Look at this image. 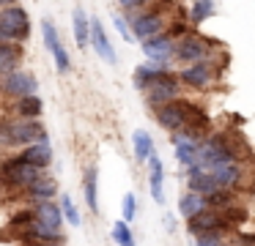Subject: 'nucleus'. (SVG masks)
Segmentation results:
<instances>
[{
  "instance_id": "1",
  "label": "nucleus",
  "mask_w": 255,
  "mask_h": 246,
  "mask_svg": "<svg viewBox=\"0 0 255 246\" xmlns=\"http://www.w3.org/2000/svg\"><path fill=\"white\" fill-rule=\"evenodd\" d=\"M30 33V19L28 11L19 5H6L0 11V38L3 41H22Z\"/></svg>"
},
{
  "instance_id": "2",
  "label": "nucleus",
  "mask_w": 255,
  "mask_h": 246,
  "mask_svg": "<svg viewBox=\"0 0 255 246\" xmlns=\"http://www.w3.org/2000/svg\"><path fill=\"white\" fill-rule=\"evenodd\" d=\"M3 142L6 145H36V142H47V131L41 129L36 120H17V123L3 126Z\"/></svg>"
},
{
  "instance_id": "3",
  "label": "nucleus",
  "mask_w": 255,
  "mask_h": 246,
  "mask_svg": "<svg viewBox=\"0 0 255 246\" xmlns=\"http://www.w3.org/2000/svg\"><path fill=\"white\" fill-rule=\"evenodd\" d=\"M236 159V153H233L231 145H225V142L220 140V137H211L209 142H203L198 151V164H195L192 169H214L220 167V164H228Z\"/></svg>"
},
{
  "instance_id": "4",
  "label": "nucleus",
  "mask_w": 255,
  "mask_h": 246,
  "mask_svg": "<svg viewBox=\"0 0 255 246\" xmlns=\"http://www.w3.org/2000/svg\"><path fill=\"white\" fill-rule=\"evenodd\" d=\"M189 112H192V104L176 98V101H167V104H162V107H156V120H159V126L181 134V131L187 129Z\"/></svg>"
},
{
  "instance_id": "5",
  "label": "nucleus",
  "mask_w": 255,
  "mask_h": 246,
  "mask_svg": "<svg viewBox=\"0 0 255 246\" xmlns=\"http://www.w3.org/2000/svg\"><path fill=\"white\" fill-rule=\"evenodd\" d=\"M3 178H6L8 186H19V189L25 186V189H28V186L39 178V167H33V164H28L22 156H17V159H11V162H6Z\"/></svg>"
},
{
  "instance_id": "6",
  "label": "nucleus",
  "mask_w": 255,
  "mask_h": 246,
  "mask_svg": "<svg viewBox=\"0 0 255 246\" xmlns=\"http://www.w3.org/2000/svg\"><path fill=\"white\" fill-rule=\"evenodd\" d=\"M41 36H44V47L52 52V58H55V66L58 71H69L72 69V60H69V52L66 47L61 44V36H58L55 25H52V19H41Z\"/></svg>"
},
{
  "instance_id": "7",
  "label": "nucleus",
  "mask_w": 255,
  "mask_h": 246,
  "mask_svg": "<svg viewBox=\"0 0 255 246\" xmlns=\"http://www.w3.org/2000/svg\"><path fill=\"white\" fill-rule=\"evenodd\" d=\"M143 52H145V58L154 60V63H167V60L176 55V38H173L170 33H159V36H154V38H145Z\"/></svg>"
},
{
  "instance_id": "8",
  "label": "nucleus",
  "mask_w": 255,
  "mask_h": 246,
  "mask_svg": "<svg viewBox=\"0 0 255 246\" xmlns=\"http://www.w3.org/2000/svg\"><path fill=\"white\" fill-rule=\"evenodd\" d=\"M3 87H6L8 96L25 98V96H33L36 87H39V82H36L33 74H28V71L17 69V71H11V74L3 77Z\"/></svg>"
},
{
  "instance_id": "9",
  "label": "nucleus",
  "mask_w": 255,
  "mask_h": 246,
  "mask_svg": "<svg viewBox=\"0 0 255 246\" xmlns=\"http://www.w3.org/2000/svg\"><path fill=\"white\" fill-rule=\"evenodd\" d=\"M178 80L181 77H176L173 71H167L165 77H162L156 85H151L148 90V101L151 104H156V107H162V104H167V101H176V96H178Z\"/></svg>"
},
{
  "instance_id": "10",
  "label": "nucleus",
  "mask_w": 255,
  "mask_h": 246,
  "mask_svg": "<svg viewBox=\"0 0 255 246\" xmlns=\"http://www.w3.org/2000/svg\"><path fill=\"white\" fill-rule=\"evenodd\" d=\"M176 58L184 63H198L206 58V38L200 36H181L176 41Z\"/></svg>"
},
{
  "instance_id": "11",
  "label": "nucleus",
  "mask_w": 255,
  "mask_h": 246,
  "mask_svg": "<svg viewBox=\"0 0 255 246\" xmlns=\"http://www.w3.org/2000/svg\"><path fill=\"white\" fill-rule=\"evenodd\" d=\"M132 33L140 38V41H145V38H154L162 33V16L156 14V11H148V14H132Z\"/></svg>"
},
{
  "instance_id": "12",
  "label": "nucleus",
  "mask_w": 255,
  "mask_h": 246,
  "mask_svg": "<svg viewBox=\"0 0 255 246\" xmlns=\"http://www.w3.org/2000/svg\"><path fill=\"white\" fill-rule=\"evenodd\" d=\"M91 47L96 49V55H99L105 63H110V66H116V49H113V44L107 41V33H105V27H102V22L96 19H91Z\"/></svg>"
},
{
  "instance_id": "13",
  "label": "nucleus",
  "mask_w": 255,
  "mask_h": 246,
  "mask_svg": "<svg viewBox=\"0 0 255 246\" xmlns=\"http://www.w3.org/2000/svg\"><path fill=\"white\" fill-rule=\"evenodd\" d=\"M173 148H176V159L184 167L192 169L195 164H198V151H200L198 140H192V137H187V134H173Z\"/></svg>"
},
{
  "instance_id": "14",
  "label": "nucleus",
  "mask_w": 255,
  "mask_h": 246,
  "mask_svg": "<svg viewBox=\"0 0 255 246\" xmlns=\"http://www.w3.org/2000/svg\"><path fill=\"white\" fill-rule=\"evenodd\" d=\"M225 227V219H220V213H198V216L189 219V233L192 235H209V233H220Z\"/></svg>"
},
{
  "instance_id": "15",
  "label": "nucleus",
  "mask_w": 255,
  "mask_h": 246,
  "mask_svg": "<svg viewBox=\"0 0 255 246\" xmlns=\"http://www.w3.org/2000/svg\"><path fill=\"white\" fill-rule=\"evenodd\" d=\"M189 191L211 197V194H217V191H222V186L217 183V178L209 169H192V175H189Z\"/></svg>"
},
{
  "instance_id": "16",
  "label": "nucleus",
  "mask_w": 255,
  "mask_h": 246,
  "mask_svg": "<svg viewBox=\"0 0 255 246\" xmlns=\"http://www.w3.org/2000/svg\"><path fill=\"white\" fill-rule=\"evenodd\" d=\"M211 80V63L209 60H198V63L187 66V69L181 71V82L189 87H206Z\"/></svg>"
},
{
  "instance_id": "17",
  "label": "nucleus",
  "mask_w": 255,
  "mask_h": 246,
  "mask_svg": "<svg viewBox=\"0 0 255 246\" xmlns=\"http://www.w3.org/2000/svg\"><path fill=\"white\" fill-rule=\"evenodd\" d=\"M148 164H151V197H154L156 202H165V167H162V159L156 156V151H154V156L148 159Z\"/></svg>"
},
{
  "instance_id": "18",
  "label": "nucleus",
  "mask_w": 255,
  "mask_h": 246,
  "mask_svg": "<svg viewBox=\"0 0 255 246\" xmlns=\"http://www.w3.org/2000/svg\"><path fill=\"white\" fill-rule=\"evenodd\" d=\"M19 156H22L28 164H33V167L44 169L47 164L52 162V148H50V142H36V145H28V148H25Z\"/></svg>"
},
{
  "instance_id": "19",
  "label": "nucleus",
  "mask_w": 255,
  "mask_h": 246,
  "mask_svg": "<svg viewBox=\"0 0 255 246\" xmlns=\"http://www.w3.org/2000/svg\"><path fill=\"white\" fill-rule=\"evenodd\" d=\"M55 191H58V183H55V178H50V175H39V178L28 186L30 200H39V202H47L50 197H55Z\"/></svg>"
},
{
  "instance_id": "20",
  "label": "nucleus",
  "mask_w": 255,
  "mask_h": 246,
  "mask_svg": "<svg viewBox=\"0 0 255 246\" xmlns=\"http://www.w3.org/2000/svg\"><path fill=\"white\" fill-rule=\"evenodd\" d=\"M22 60V47L14 41H3L0 44V69H3V74H11V71H17L14 66Z\"/></svg>"
},
{
  "instance_id": "21",
  "label": "nucleus",
  "mask_w": 255,
  "mask_h": 246,
  "mask_svg": "<svg viewBox=\"0 0 255 246\" xmlns=\"http://www.w3.org/2000/svg\"><path fill=\"white\" fill-rule=\"evenodd\" d=\"M72 27H74V38H77V47H88L91 44V19L83 8H74L72 14Z\"/></svg>"
},
{
  "instance_id": "22",
  "label": "nucleus",
  "mask_w": 255,
  "mask_h": 246,
  "mask_svg": "<svg viewBox=\"0 0 255 246\" xmlns=\"http://www.w3.org/2000/svg\"><path fill=\"white\" fill-rule=\"evenodd\" d=\"M132 153H134V159H137V162H148V159L154 156V142H151L148 131L137 129L132 134Z\"/></svg>"
},
{
  "instance_id": "23",
  "label": "nucleus",
  "mask_w": 255,
  "mask_h": 246,
  "mask_svg": "<svg viewBox=\"0 0 255 246\" xmlns=\"http://www.w3.org/2000/svg\"><path fill=\"white\" fill-rule=\"evenodd\" d=\"M206 202H209V197L189 191V194H184V197H181V202H178V211H181V216L192 219V216H198V213H203V211H206Z\"/></svg>"
},
{
  "instance_id": "24",
  "label": "nucleus",
  "mask_w": 255,
  "mask_h": 246,
  "mask_svg": "<svg viewBox=\"0 0 255 246\" xmlns=\"http://www.w3.org/2000/svg\"><path fill=\"white\" fill-rule=\"evenodd\" d=\"M211 175L217 178V183L222 186V189H228V186H233L239 180V175H242V169H239L236 162H228V164H220V167L209 169Z\"/></svg>"
},
{
  "instance_id": "25",
  "label": "nucleus",
  "mask_w": 255,
  "mask_h": 246,
  "mask_svg": "<svg viewBox=\"0 0 255 246\" xmlns=\"http://www.w3.org/2000/svg\"><path fill=\"white\" fill-rule=\"evenodd\" d=\"M96 169H85V180H83V189H85V202H88L91 211H99V183H96Z\"/></svg>"
},
{
  "instance_id": "26",
  "label": "nucleus",
  "mask_w": 255,
  "mask_h": 246,
  "mask_svg": "<svg viewBox=\"0 0 255 246\" xmlns=\"http://www.w3.org/2000/svg\"><path fill=\"white\" fill-rule=\"evenodd\" d=\"M41 109H44V104H41V98L36 96V93H33V96H25V98H19V101H17V112H19V118H25V120L39 118Z\"/></svg>"
},
{
  "instance_id": "27",
  "label": "nucleus",
  "mask_w": 255,
  "mask_h": 246,
  "mask_svg": "<svg viewBox=\"0 0 255 246\" xmlns=\"http://www.w3.org/2000/svg\"><path fill=\"white\" fill-rule=\"evenodd\" d=\"M217 11L214 0H195L192 3V11H189V22H195V25H200V22H206L211 14Z\"/></svg>"
},
{
  "instance_id": "28",
  "label": "nucleus",
  "mask_w": 255,
  "mask_h": 246,
  "mask_svg": "<svg viewBox=\"0 0 255 246\" xmlns=\"http://www.w3.org/2000/svg\"><path fill=\"white\" fill-rule=\"evenodd\" d=\"M113 241L118 246H134V238H132V230H129V222H116L113 224Z\"/></svg>"
},
{
  "instance_id": "29",
  "label": "nucleus",
  "mask_w": 255,
  "mask_h": 246,
  "mask_svg": "<svg viewBox=\"0 0 255 246\" xmlns=\"http://www.w3.org/2000/svg\"><path fill=\"white\" fill-rule=\"evenodd\" d=\"M61 208H63V216H66V222L72 224V227H80V211H77V205H74V200L69 194H63L61 197Z\"/></svg>"
},
{
  "instance_id": "30",
  "label": "nucleus",
  "mask_w": 255,
  "mask_h": 246,
  "mask_svg": "<svg viewBox=\"0 0 255 246\" xmlns=\"http://www.w3.org/2000/svg\"><path fill=\"white\" fill-rule=\"evenodd\" d=\"M121 213H124V222H132L134 219V213H137V197L129 191L127 197H124V202H121Z\"/></svg>"
},
{
  "instance_id": "31",
  "label": "nucleus",
  "mask_w": 255,
  "mask_h": 246,
  "mask_svg": "<svg viewBox=\"0 0 255 246\" xmlns=\"http://www.w3.org/2000/svg\"><path fill=\"white\" fill-rule=\"evenodd\" d=\"M113 22H116V30L121 33V38L124 41H132V27H129V19H124V16H113Z\"/></svg>"
},
{
  "instance_id": "32",
  "label": "nucleus",
  "mask_w": 255,
  "mask_h": 246,
  "mask_svg": "<svg viewBox=\"0 0 255 246\" xmlns=\"http://www.w3.org/2000/svg\"><path fill=\"white\" fill-rule=\"evenodd\" d=\"M195 246H225V241L220 238V233H209V235H198Z\"/></svg>"
},
{
  "instance_id": "33",
  "label": "nucleus",
  "mask_w": 255,
  "mask_h": 246,
  "mask_svg": "<svg viewBox=\"0 0 255 246\" xmlns=\"http://www.w3.org/2000/svg\"><path fill=\"white\" fill-rule=\"evenodd\" d=\"M244 216H247V213L239 211V208H231V211H225V219H228V222H244Z\"/></svg>"
},
{
  "instance_id": "34",
  "label": "nucleus",
  "mask_w": 255,
  "mask_h": 246,
  "mask_svg": "<svg viewBox=\"0 0 255 246\" xmlns=\"http://www.w3.org/2000/svg\"><path fill=\"white\" fill-rule=\"evenodd\" d=\"M118 3H121L124 8H140V5H145L148 0H118Z\"/></svg>"
},
{
  "instance_id": "35",
  "label": "nucleus",
  "mask_w": 255,
  "mask_h": 246,
  "mask_svg": "<svg viewBox=\"0 0 255 246\" xmlns=\"http://www.w3.org/2000/svg\"><path fill=\"white\" fill-rule=\"evenodd\" d=\"M33 246H61V244H58V241H36Z\"/></svg>"
},
{
  "instance_id": "36",
  "label": "nucleus",
  "mask_w": 255,
  "mask_h": 246,
  "mask_svg": "<svg viewBox=\"0 0 255 246\" xmlns=\"http://www.w3.org/2000/svg\"><path fill=\"white\" fill-rule=\"evenodd\" d=\"M3 3H6V5H14V0H3Z\"/></svg>"
}]
</instances>
